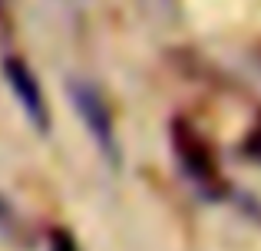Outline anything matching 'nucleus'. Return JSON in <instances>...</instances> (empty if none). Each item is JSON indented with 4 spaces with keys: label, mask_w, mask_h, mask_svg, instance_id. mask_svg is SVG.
Returning <instances> with one entry per match:
<instances>
[{
    "label": "nucleus",
    "mask_w": 261,
    "mask_h": 251,
    "mask_svg": "<svg viewBox=\"0 0 261 251\" xmlns=\"http://www.w3.org/2000/svg\"><path fill=\"white\" fill-rule=\"evenodd\" d=\"M172 142H175V155L182 162V169L189 172L192 182H198L202 188L215 192L222 188V172H218L215 152L208 149V142L195 132L189 123H175L172 126Z\"/></svg>",
    "instance_id": "f03ea898"
},
{
    "label": "nucleus",
    "mask_w": 261,
    "mask_h": 251,
    "mask_svg": "<svg viewBox=\"0 0 261 251\" xmlns=\"http://www.w3.org/2000/svg\"><path fill=\"white\" fill-rule=\"evenodd\" d=\"M50 251H80L70 232H53L50 235Z\"/></svg>",
    "instance_id": "20e7f679"
},
{
    "label": "nucleus",
    "mask_w": 261,
    "mask_h": 251,
    "mask_svg": "<svg viewBox=\"0 0 261 251\" xmlns=\"http://www.w3.org/2000/svg\"><path fill=\"white\" fill-rule=\"evenodd\" d=\"M70 96L76 106L80 119L86 123V129L93 132L96 146L102 149L109 162H119V146H116V129H113V116H109V103L102 99V93L93 83H70Z\"/></svg>",
    "instance_id": "f257e3e1"
},
{
    "label": "nucleus",
    "mask_w": 261,
    "mask_h": 251,
    "mask_svg": "<svg viewBox=\"0 0 261 251\" xmlns=\"http://www.w3.org/2000/svg\"><path fill=\"white\" fill-rule=\"evenodd\" d=\"M0 70H4V79L10 83L13 96L23 106L27 119H30L40 132H46V129H50V109H46V96H43V90H40V79L33 76V70L20 57H4V66H0Z\"/></svg>",
    "instance_id": "7ed1b4c3"
}]
</instances>
